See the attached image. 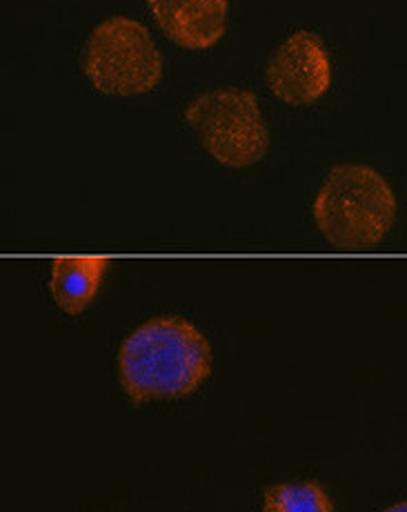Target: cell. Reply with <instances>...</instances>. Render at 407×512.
<instances>
[{
  "label": "cell",
  "instance_id": "7a4b0ae2",
  "mask_svg": "<svg viewBox=\"0 0 407 512\" xmlns=\"http://www.w3.org/2000/svg\"><path fill=\"white\" fill-rule=\"evenodd\" d=\"M399 203L370 165L345 163L327 172L314 199L316 228L339 250H370L392 230Z\"/></svg>",
  "mask_w": 407,
  "mask_h": 512
},
{
  "label": "cell",
  "instance_id": "9c48e42d",
  "mask_svg": "<svg viewBox=\"0 0 407 512\" xmlns=\"http://www.w3.org/2000/svg\"><path fill=\"white\" fill-rule=\"evenodd\" d=\"M385 512H407V501H401V504H396L392 508H387Z\"/></svg>",
  "mask_w": 407,
  "mask_h": 512
},
{
  "label": "cell",
  "instance_id": "ba28073f",
  "mask_svg": "<svg viewBox=\"0 0 407 512\" xmlns=\"http://www.w3.org/2000/svg\"><path fill=\"white\" fill-rule=\"evenodd\" d=\"M263 512H332V501L319 481L281 484L265 492Z\"/></svg>",
  "mask_w": 407,
  "mask_h": 512
},
{
  "label": "cell",
  "instance_id": "8992f818",
  "mask_svg": "<svg viewBox=\"0 0 407 512\" xmlns=\"http://www.w3.org/2000/svg\"><path fill=\"white\" fill-rule=\"evenodd\" d=\"M167 38L183 49H210L225 34L227 0H147Z\"/></svg>",
  "mask_w": 407,
  "mask_h": 512
},
{
  "label": "cell",
  "instance_id": "52a82bcc",
  "mask_svg": "<svg viewBox=\"0 0 407 512\" xmlns=\"http://www.w3.org/2000/svg\"><path fill=\"white\" fill-rule=\"evenodd\" d=\"M109 259L105 256H63L52 263L49 290L65 314H81L96 299Z\"/></svg>",
  "mask_w": 407,
  "mask_h": 512
},
{
  "label": "cell",
  "instance_id": "277c9868",
  "mask_svg": "<svg viewBox=\"0 0 407 512\" xmlns=\"http://www.w3.org/2000/svg\"><path fill=\"white\" fill-rule=\"evenodd\" d=\"M183 116L201 136L207 154L232 170L263 161L270 150V130L250 90H210L196 96Z\"/></svg>",
  "mask_w": 407,
  "mask_h": 512
},
{
  "label": "cell",
  "instance_id": "6da1fadb",
  "mask_svg": "<svg viewBox=\"0 0 407 512\" xmlns=\"http://www.w3.org/2000/svg\"><path fill=\"white\" fill-rule=\"evenodd\" d=\"M210 372V343L181 317L150 319L129 334L118 352V377L134 403L192 395Z\"/></svg>",
  "mask_w": 407,
  "mask_h": 512
},
{
  "label": "cell",
  "instance_id": "5b68a950",
  "mask_svg": "<svg viewBox=\"0 0 407 512\" xmlns=\"http://www.w3.org/2000/svg\"><path fill=\"white\" fill-rule=\"evenodd\" d=\"M267 85L287 105H312L332 85V63L321 36L296 32L276 47L265 70Z\"/></svg>",
  "mask_w": 407,
  "mask_h": 512
},
{
  "label": "cell",
  "instance_id": "3957f363",
  "mask_svg": "<svg viewBox=\"0 0 407 512\" xmlns=\"http://www.w3.org/2000/svg\"><path fill=\"white\" fill-rule=\"evenodd\" d=\"M83 70L101 94L138 96L161 83L163 56L143 23L114 16L89 34Z\"/></svg>",
  "mask_w": 407,
  "mask_h": 512
}]
</instances>
